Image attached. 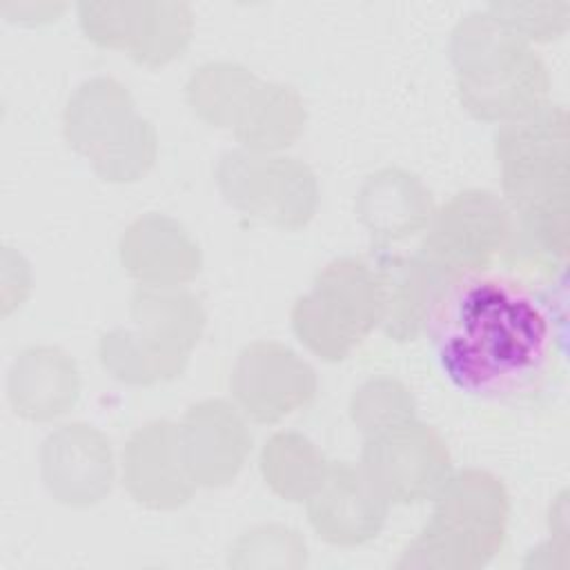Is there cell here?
Segmentation results:
<instances>
[{
  "mask_svg": "<svg viewBox=\"0 0 570 570\" xmlns=\"http://www.w3.org/2000/svg\"><path fill=\"white\" fill-rule=\"evenodd\" d=\"M543 298L523 281L472 272L441 296L428 332L439 367L474 396H510L543 372L552 323Z\"/></svg>",
  "mask_w": 570,
  "mask_h": 570,
  "instance_id": "6da1fadb",
  "label": "cell"
},
{
  "mask_svg": "<svg viewBox=\"0 0 570 570\" xmlns=\"http://www.w3.org/2000/svg\"><path fill=\"white\" fill-rule=\"evenodd\" d=\"M568 111L546 102L499 125L494 156L508 209L517 214L510 254L539 267L563 269L570 245Z\"/></svg>",
  "mask_w": 570,
  "mask_h": 570,
  "instance_id": "7a4b0ae2",
  "label": "cell"
},
{
  "mask_svg": "<svg viewBox=\"0 0 570 570\" xmlns=\"http://www.w3.org/2000/svg\"><path fill=\"white\" fill-rule=\"evenodd\" d=\"M450 60L463 109L505 125L548 102L550 76L539 53L488 11L468 13L450 33Z\"/></svg>",
  "mask_w": 570,
  "mask_h": 570,
  "instance_id": "3957f363",
  "label": "cell"
},
{
  "mask_svg": "<svg viewBox=\"0 0 570 570\" xmlns=\"http://www.w3.org/2000/svg\"><path fill=\"white\" fill-rule=\"evenodd\" d=\"M434 499L432 521L407 546L399 568H476L501 550L510 510L501 479L485 470H463Z\"/></svg>",
  "mask_w": 570,
  "mask_h": 570,
  "instance_id": "277c9868",
  "label": "cell"
},
{
  "mask_svg": "<svg viewBox=\"0 0 570 570\" xmlns=\"http://www.w3.org/2000/svg\"><path fill=\"white\" fill-rule=\"evenodd\" d=\"M65 138L109 183L145 176L158 149L154 125L136 114L129 91L107 76L82 82L69 98Z\"/></svg>",
  "mask_w": 570,
  "mask_h": 570,
  "instance_id": "5b68a950",
  "label": "cell"
},
{
  "mask_svg": "<svg viewBox=\"0 0 570 570\" xmlns=\"http://www.w3.org/2000/svg\"><path fill=\"white\" fill-rule=\"evenodd\" d=\"M381 323V289L372 263L336 258L292 307L298 341L325 361L345 358Z\"/></svg>",
  "mask_w": 570,
  "mask_h": 570,
  "instance_id": "8992f818",
  "label": "cell"
},
{
  "mask_svg": "<svg viewBox=\"0 0 570 570\" xmlns=\"http://www.w3.org/2000/svg\"><path fill=\"white\" fill-rule=\"evenodd\" d=\"M216 185L234 209L283 229L307 225L318 205L314 171L276 151H225L216 165Z\"/></svg>",
  "mask_w": 570,
  "mask_h": 570,
  "instance_id": "52a82bcc",
  "label": "cell"
},
{
  "mask_svg": "<svg viewBox=\"0 0 570 570\" xmlns=\"http://www.w3.org/2000/svg\"><path fill=\"white\" fill-rule=\"evenodd\" d=\"M358 468L387 505H410L436 497L452 459L434 428L410 419L367 436Z\"/></svg>",
  "mask_w": 570,
  "mask_h": 570,
  "instance_id": "ba28073f",
  "label": "cell"
},
{
  "mask_svg": "<svg viewBox=\"0 0 570 570\" xmlns=\"http://www.w3.org/2000/svg\"><path fill=\"white\" fill-rule=\"evenodd\" d=\"M512 229V214L497 194L488 189H465L454 194L432 216L419 252L454 276L483 272L508 249Z\"/></svg>",
  "mask_w": 570,
  "mask_h": 570,
  "instance_id": "9c48e42d",
  "label": "cell"
},
{
  "mask_svg": "<svg viewBox=\"0 0 570 570\" xmlns=\"http://www.w3.org/2000/svg\"><path fill=\"white\" fill-rule=\"evenodd\" d=\"M236 407L256 423H278L316 394V374L292 347L256 341L240 350L229 376Z\"/></svg>",
  "mask_w": 570,
  "mask_h": 570,
  "instance_id": "30bf717a",
  "label": "cell"
},
{
  "mask_svg": "<svg viewBox=\"0 0 570 570\" xmlns=\"http://www.w3.org/2000/svg\"><path fill=\"white\" fill-rule=\"evenodd\" d=\"M40 474L56 501L71 508L96 505L114 485L111 443L94 425H60L42 441Z\"/></svg>",
  "mask_w": 570,
  "mask_h": 570,
  "instance_id": "8fae6325",
  "label": "cell"
},
{
  "mask_svg": "<svg viewBox=\"0 0 570 570\" xmlns=\"http://www.w3.org/2000/svg\"><path fill=\"white\" fill-rule=\"evenodd\" d=\"M178 445L194 485L220 488L243 470L252 450V434L236 405L205 399L194 403L178 423Z\"/></svg>",
  "mask_w": 570,
  "mask_h": 570,
  "instance_id": "7c38bea8",
  "label": "cell"
},
{
  "mask_svg": "<svg viewBox=\"0 0 570 570\" xmlns=\"http://www.w3.org/2000/svg\"><path fill=\"white\" fill-rule=\"evenodd\" d=\"M381 289V327L394 341H412L428 330L430 318L459 278L423 252L414 256L385 254L372 263Z\"/></svg>",
  "mask_w": 570,
  "mask_h": 570,
  "instance_id": "4fadbf2b",
  "label": "cell"
},
{
  "mask_svg": "<svg viewBox=\"0 0 570 570\" xmlns=\"http://www.w3.org/2000/svg\"><path fill=\"white\" fill-rule=\"evenodd\" d=\"M122 485L136 503L154 510H174L191 499L196 485L180 456L176 423L149 421L129 436L122 448Z\"/></svg>",
  "mask_w": 570,
  "mask_h": 570,
  "instance_id": "5bb4252c",
  "label": "cell"
},
{
  "mask_svg": "<svg viewBox=\"0 0 570 570\" xmlns=\"http://www.w3.org/2000/svg\"><path fill=\"white\" fill-rule=\"evenodd\" d=\"M387 503L370 485L363 470L347 461L330 463L318 488L307 497V519L316 534L334 546H361L374 539Z\"/></svg>",
  "mask_w": 570,
  "mask_h": 570,
  "instance_id": "9a60e30c",
  "label": "cell"
},
{
  "mask_svg": "<svg viewBox=\"0 0 570 570\" xmlns=\"http://www.w3.org/2000/svg\"><path fill=\"white\" fill-rule=\"evenodd\" d=\"M120 263L140 285L180 287L200 272V252L178 220L149 212L125 229Z\"/></svg>",
  "mask_w": 570,
  "mask_h": 570,
  "instance_id": "2e32d148",
  "label": "cell"
},
{
  "mask_svg": "<svg viewBox=\"0 0 570 570\" xmlns=\"http://www.w3.org/2000/svg\"><path fill=\"white\" fill-rule=\"evenodd\" d=\"M356 214L376 249H385L390 243L428 229L434 216V203L419 176L401 167H385L363 183L356 198Z\"/></svg>",
  "mask_w": 570,
  "mask_h": 570,
  "instance_id": "e0dca14e",
  "label": "cell"
},
{
  "mask_svg": "<svg viewBox=\"0 0 570 570\" xmlns=\"http://www.w3.org/2000/svg\"><path fill=\"white\" fill-rule=\"evenodd\" d=\"M9 401L29 421H53L67 414L80 394L76 361L60 347L38 345L18 354L7 381Z\"/></svg>",
  "mask_w": 570,
  "mask_h": 570,
  "instance_id": "ac0fdd59",
  "label": "cell"
},
{
  "mask_svg": "<svg viewBox=\"0 0 570 570\" xmlns=\"http://www.w3.org/2000/svg\"><path fill=\"white\" fill-rule=\"evenodd\" d=\"M136 332L163 356L187 365L205 327L200 301L180 287L138 285L131 296Z\"/></svg>",
  "mask_w": 570,
  "mask_h": 570,
  "instance_id": "d6986e66",
  "label": "cell"
},
{
  "mask_svg": "<svg viewBox=\"0 0 570 570\" xmlns=\"http://www.w3.org/2000/svg\"><path fill=\"white\" fill-rule=\"evenodd\" d=\"M305 127V107L289 85L258 82L238 114L232 131L243 149L278 151L292 145Z\"/></svg>",
  "mask_w": 570,
  "mask_h": 570,
  "instance_id": "ffe728a7",
  "label": "cell"
},
{
  "mask_svg": "<svg viewBox=\"0 0 570 570\" xmlns=\"http://www.w3.org/2000/svg\"><path fill=\"white\" fill-rule=\"evenodd\" d=\"M330 461L303 434L278 432L261 452V472L265 483L285 501H307L318 488Z\"/></svg>",
  "mask_w": 570,
  "mask_h": 570,
  "instance_id": "44dd1931",
  "label": "cell"
},
{
  "mask_svg": "<svg viewBox=\"0 0 570 570\" xmlns=\"http://www.w3.org/2000/svg\"><path fill=\"white\" fill-rule=\"evenodd\" d=\"M261 80L238 62H207L187 82L191 109L214 127L232 129Z\"/></svg>",
  "mask_w": 570,
  "mask_h": 570,
  "instance_id": "7402d4cb",
  "label": "cell"
},
{
  "mask_svg": "<svg viewBox=\"0 0 570 570\" xmlns=\"http://www.w3.org/2000/svg\"><path fill=\"white\" fill-rule=\"evenodd\" d=\"M102 367L127 385H154L178 376L185 367L140 338L136 330L116 327L102 334L98 345Z\"/></svg>",
  "mask_w": 570,
  "mask_h": 570,
  "instance_id": "603a6c76",
  "label": "cell"
},
{
  "mask_svg": "<svg viewBox=\"0 0 570 570\" xmlns=\"http://www.w3.org/2000/svg\"><path fill=\"white\" fill-rule=\"evenodd\" d=\"M191 18V9L185 2H147L140 38L129 56L147 67L167 65L189 45Z\"/></svg>",
  "mask_w": 570,
  "mask_h": 570,
  "instance_id": "cb8c5ba5",
  "label": "cell"
},
{
  "mask_svg": "<svg viewBox=\"0 0 570 570\" xmlns=\"http://www.w3.org/2000/svg\"><path fill=\"white\" fill-rule=\"evenodd\" d=\"M414 410L416 405L410 390L401 381L387 376L370 379L350 401V416L365 439L414 419Z\"/></svg>",
  "mask_w": 570,
  "mask_h": 570,
  "instance_id": "d4e9b609",
  "label": "cell"
},
{
  "mask_svg": "<svg viewBox=\"0 0 570 570\" xmlns=\"http://www.w3.org/2000/svg\"><path fill=\"white\" fill-rule=\"evenodd\" d=\"M147 2H80L78 18L89 40L131 51L145 20Z\"/></svg>",
  "mask_w": 570,
  "mask_h": 570,
  "instance_id": "484cf974",
  "label": "cell"
},
{
  "mask_svg": "<svg viewBox=\"0 0 570 570\" xmlns=\"http://www.w3.org/2000/svg\"><path fill=\"white\" fill-rule=\"evenodd\" d=\"M485 11L528 45L561 38L570 22L568 2H492Z\"/></svg>",
  "mask_w": 570,
  "mask_h": 570,
  "instance_id": "4316f807",
  "label": "cell"
}]
</instances>
